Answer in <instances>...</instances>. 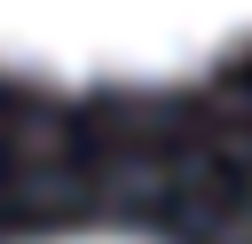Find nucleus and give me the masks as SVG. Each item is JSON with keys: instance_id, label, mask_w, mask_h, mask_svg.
I'll use <instances>...</instances> for the list:
<instances>
[{"instance_id": "f257e3e1", "label": "nucleus", "mask_w": 252, "mask_h": 244, "mask_svg": "<svg viewBox=\"0 0 252 244\" xmlns=\"http://www.w3.org/2000/svg\"><path fill=\"white\" fill-rule=\"evenodd\" d=\"M252 39V0H0V63L39 79H181Z\"/></svg>"}, {"instance_id": "f03ea898", "label": "nucleus", "mask_w": 252, "mask_h": 244, "mask_svg": "<svg viewBox=\"0 0 252 244\" xmlns=\"http://www.w3.org/2000/svg\"><path fill=\"white\" fill-rule=\"evenodd\" d=\"M47 244H150V236H110V228H87V236H47Z\"/></svg>"}]
</instances>
